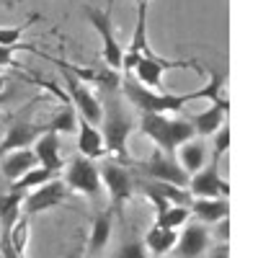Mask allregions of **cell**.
<instances>
[{
  "label": "cell",
  "mask_w": 258,
  "mask_h": 258,
  "mask_svg": "<svg viewBox=\"0 0 258 258\" xmlns=\"http://www.w3.org/2000/svg\"><path fill=\"white\" fill-rule=\"evenodd\" d=\"M83 16L88 18V24L93 26V31L101 36V57H103V64L121 73L124 47L119 44L116 29H114V3H106L103 8H93V6H85L83 3Z\"/></svg>",
  "instance_id": "cell-4"
},
{
  "label": "cell",
  "mask_w": 258,
  "mask_h": 258,
  "mask_svg": "<svg viewBox=\"0 0 258 258\" xmlns=\"http://www.w3.org/2000/svg\"><path fill=\"white\" fill-rule=\"evenodd\" d=\"M54 178V173L52 170H47V168H41V165H34L31 170H26L24 176H21L18 181H13V191H18V194H26V191H31V188H36V186H41V183H47V181H52Z\"/></svg>",
  "instance_id": "cell-25"
},
{
  "label": "cell",
  "mask_w": 258,
  "mask_h": 258,
  "mask_svg": "<svg viewBox=\"0 0 258 258\" xmlns=\"http://www.w3.org/2000/svg\"><path fill=\"white\" fill-rule=\"evenodd\" d=\"M188 220H191V212H188V207H181V204H170L165 212L155 214V225L165 227V230H178Z\"/></svg>",
  "instance_id": "cell-24"
},
{
  "label": "cell",
  "mask_w": 258,
  "mask_h": 258,
  "mask_svg": "<svg viewBox=\"0 0 258 258\" xmlns=\"http://www.w3.org/2000/svg\"><path fill=\"white\" fill-rule=\"evenodd\" d=\"M230 150V124H222L217 132L212 135V165H220L222 155H227Z\"/></svg>",
  "instance_id": "cell-27"
},
{
  "label": "cell",
  "mask_w": 258,
  "mask_h": 258,
  "mask_svg": "<svg viewBox=\"0 0 258 258\" xmlns=\"http://www.w3.org/2000/svg\"><path fill=\"white\" fill-rule=\"evenodd\" d=\"M209 227L202 225V222H186L183 225V232L178 235V240L173 245L176 255L178 258H202L209 248Z\"/></svg>",
  "instance_id": "cell-12"
},
{
  "label": "cell",
  "mask_w": 258,
  "mask_h": 258,
  "mask_svg": "<svg viewBox=\"0 0 258 258\" xmlns=\"http://www.w3.org/2000/svg\"><path fill=\"white\" fill-rule=\"evenodd\" d=\"M78 126V111L73 109V103H64L62 109L47 121V129L49 132H57V135H73Z\"/></svg>",
  "instance_id": "cell-23"
},
{
  "label": "cell",
  "mask_w": 258,
  "mask_h": 258,
  "mask_svg": "<svg viewBox=\"0 0 258 258\" xmlns=\"http://www.w3.org/2000/svg\"><path fill=\"white\" fill-rule=\"evenodd\" d=\"M186 191L191 194V199H217V197H230V183L217 173V165L207 163L202 170L188 176Z\"/></svg>",
  "instance_id": "cell-11"
},
{
  "label": "cell",
  "mask_w": 258,
  "mask_h": 258,
  "mask_svg": "<svg viewBox=\"0 0 258 258\" xmlns=\"http://www.w3.org/2000/svg\"><path fill=\"white\" fill-rule=\"evenodd\" d=\"M129 165H135V173H140L142 178H150V181H163V183H173V186H183L188 183V173L178 165L176 155H168L163 150H153L150 158L145 160H129Z\"/></svg>",
  "instance_id": "cell-8"
},
{
  "label": "cell",
  "mask_w": 258,
  "mask_h": 258,
  "mask_svg": "<svg viewBox=\"0 0 258 258\" xmlns=\"http://www.w3.org/2000/svg\"><path fill=\"white\" fill-rule=\"evenodd\" d=\"M176 240H178V232H176V230H165V227L153 225V227H150V232L145 235L142 243H145L147 253H153V255H165V253L173 250Z\"/></svg>",
  "instance_id": "cell-22"
},
{
  "label": "cell",
  "mask_w": 258,
  "mask_h": 258,
  "mask_svg": "<svg viewBox=\"0 0 258 258\" xmlns=\"http://www.w3.org/2000/svg\"><path fill=\"white\" fill-rule=\"evenodd\" d=\"M62 181L70 188V194H83V197H88V199H98L103 194L98 163L80 155V153L75 158H70V163L64 165V178Z\"/></svg>",
  "instance_id": "cell-7"
},
{
  "label": "cell",
  "mask_w": 258,
  "mask_h": 258,
  "mask_svg": "<svg viewBox=\"0 0 258 258\" xmlns=\"http://www.w3.org/2000/svg\"><path fill=\"white\" fill-rule=\"evenodd\" d=\"M230 111V101L227 103H212L209 109L197 111V114H188V124L194 126V135L197 137H212L217 129L225 124V116Z\"/></svg>",
  "instance_id": "cell-15"
},
{
  "label": "cell",
  "mask_w": 258,
  "mask_h": 258,
  "mask_svg": "<svg viewBox=\"0 0 258 258\" xmlns=\"http://www.w3.org/2000/svg\"><path fill=\"white\" fill-rule=\"evenodd\" d=\"M209 238H214V243H227L230 240V220H217L214 227L209 230Z\"/></svg>",
  "instance_id": "cell-31"
},
{
  "label": "cell",
  "mask_w": 258,
  "mask_h": 258,
  "mask_svg": "<svg viewBox=\"0 0 258 258\" xmlns=\"http://www.w3.org/2000/svg\"><path fill=\"white\" fill-rule=\"evenodd\" d=\"M98 101H101V137H103V147H106V155H111L121 163L129 165V135L137 129L135 114H132V106H129L121 96V91H96Z\"/></svg>",
  "instance_id": "cell-1"
},
{
  "label": "cell",
  "mask_w": 258,
  "mask_h": 258,
  "mask_svg": "<svg viewBox=\"0 0 258 258\" xmlns=\"http://www.w3.org/2000/svg\"><path fill=\"white\" fill-rule=\"evenodd\" d=\"M78 153L91 158V160H101L106 158V147H103V137H101V129L98 124L85 121L83 116H78Z\"/></svg>",
  "instance_id": "cell-16"
},
{
  "label": "cell",
  "mask_w": 258,
  "mask_h": 258,
  "mask_svg": "<svg viewBox=\"0 0 258 258\" xmlns=\"http://www.w3.org/2000/svg\"><path fill=\"white\" fill-rule=\"evenodd\" d=\"M168 70H194V73H204V68L197 62V59H168V57H160L158 52L147 49L140 62L135 64L132 70V78L145 85L150 91H165L163 88V75Z\"/></svg>",
  "instance_id": "cell-6"
},
{
  "label": "cell",
  "mask_w": 258,
  "mask_h": 258,
  "mask_svg": "<svg viewBox=\"0 0 258 258\" xmlns=\"http://www.w3.org/2000/svg\"><path fill=\"white\" fill-rule=\"evenodd\" d=\"M47 132V124H31L26 119H16L11 126H8V132L6 137L0 140V158L13 153V150H24V147H31L36 142L39 135H44Z\"/></svg>",
  "instance_id": "cell-13"
},
{
  "label": "cell",
  "mask_w": 258,
  "mask_h": 258,
  "mask_svg": "<svg viewBox=\"0 0 258 258\" xmlns=\"http://www.w3.org/2000/svg\"><path fill=\"white\" fill-rule=\"evenodd\" d=\"M34 155H36V163L41 168L52 170V173H59V170L64 168V160H62V153H59V135L57 132H47L39 135L36 142H34Z\"/></svg>",
  "instance_id": "cell-14"
},
{
  "label": "cell",
  "mask_w": 258,
  "mask_h": 258,
  "mask_svg": "<svg viewBox=\"0 0 258 258\" xmlns=\"http://www.w3.org/2000/svg\"><path fill=\"white\" fill-rule=\"evenodd\" d=\"M191 217L202 225H214L217 220L230 217V199L217 197V199H191L188 204Z\"/></svg>",
  "instance_id": "cell-17"
},
{
  "label": "cell",
  "mask_w": 258,
  "mask_h": 258,
  "mask_svg": "<svg viewBox=\"0 0 258 258\" xmlns=\"http://www.w3.org/2000/svg\"><path fill=\"white\" fill-rule=\"evenodd\" d=\"M70 202V188L64 186V181L59 178H52L47 183H41L31 191L24 194V202H21V214H26V217H31V214H41L47 209H54V207H62Z\"/></svg>",
  "instance_id": "cell-10"
},
{
  "label": "cell",
  "mask_w": 258,
  "mask_h": 258,
  "mask_svg": "<svg viewBox=\"0 0 258 258\" xmlns=\"http://www.w3.org/2000/svg\"><path fill=\"white\" fill-rule=\"evenodd\" d=\"M18 258H29V255H26V253H18Z\"/></svg>",
  "instance_id": "cell-35"
},
{
  "label": "cell",
  "mask_w": 258,
  "mask_h": 258,
  "mask_svg": "<svg viewBox=\"0 0 258 258\" xmlns=\"http://www.w3.org/2000/svg\"><path fill=\"white\" fill-rule=\"evenodd\" d=\"M57 64V70L64 80V93H68L70 103H73V109L78 111V116H83L85 121H91V124H98L101 121V101L96 96V91L91 88V85H85L80 83L68 68L62 64V59H52Z\"/></svg>",
  "instance_id": "cell-9"
},
{
  "label": "cell",
  "mask_w": 258,
  "mask_h": 258,
  "mask_svg": "<svg viewBox=\"0 0 258 258\" xmlns=\"http://www.w3.org/2000/svg\"><path fill=\"white\" fill-rule=\"evenodd\" d=\"M119 91L124 96V101L137 109L140 114H178L183 111L186 98L183 93H168V91H150L145 85H140L132 75H121V85Z\"/></svg>",
  "instance_id": "cell-3"
},
{
  "label": "cell",
  "mask_w": 258,
  "mask_h": 258,
  "mask_svg": "<svg viewBox=\"0 0 258 258\" xmlns=\"http://www.w3.org/2000/svg\"><path fill=\"white\" fill-rule=\"evenodd\" d=\"M8 240H11L16 253L26 250V243H29V217H26V214H21V217L16 220V225L8 230Z\"/></svg>",
  "instance_id": "cell-26"
},
{
  "label": "cell",
  "mask_w": 258,
  "mask_h": 258,
  "mask_svg": "<svg viewBox=\"0 0 258 258\" xmlns=\"http://www.w3.org/2000/svg\"><path fill=\"white\" fill-rule=\"evenodd\" d=\"M106 3H116V0H106Z\"/></svg>",
  "instance_id": "cell-36"
},
{
  "label": "cell",
  "mask_w": 258,
  "mask_h": 258,
  "mask_svg": "<svg viewBox=\"0 0 258 258\" xmlns=\"http://www.w3.org/2000/svg\"><path fill=\"white\" fill-rule=\"evenodd\" d=\"M16 52H36V54H41L34 44H21V41L13 44V47H3V44H0V70H3V68H18V62L13 57Z\"/></svg>",
  "instance_id": "cell-29"
},
{
  "label": "cell",
  "mask_w": 258,
  "mask_h": 258,
  "mask_svg": "<svg viewBox=\"0 0 258 258\" xmlns=\"http://www.w3.org/2000/svg\"><path fill=\"white\" fill-rule=\"evenodd\" d=\"M0 258H3V255H0Z\"/></svg>",
  "instance_id": "cell-37"
},
{
  "label": "cell",
  "mask_w": 258,
  "mask_h": 258,
  "mask_svg": "<svg viewBox=\"0 0 258 258\" xmlns=\"http://www.w3.org/2000/svg\"><path fill=\"white\" fill-rule=\"evenodd\" d=\"M209 80L202 85L199 91H191V93H183L186 103L188 101H209V103H227V96H225V85H227V73L225 70H217L212 68L207 70Z\"/></svg>",
  "instance_id": "cell-18"
},
{
  "label": "cell",
  "mask_w": 258,
  "mask_h": 258,
  "mask_svg": "<svg viewBox=\"0 0 258 258\" xmlns=\"http://www.w3.org/2000/svg\"><path fill=\"white\" fill-rule=\"evenodd\" d=\"M209 160V145L204 137H191L188 142H183L178 147V165L186 170V173H197L202 170Z\"/></svg>",
  "instance_id": "cell-20"
},
{
  "label": "cell",
  "mask_w": 258,
  "mask_h": 258,
  "mask_svg": "<svg viewBox=\"0 0 258 258\" xmlns=\"http://www.w3.org/2000/svg\"><path fill=\"white\" fill-rule=\"evenodd\" d=\"M207 258H230V245L227 243H214V248L207 253Z\"/></svg>",
  "instance_id": "cell-32"
},
{
  "label": "cell",
  "mask_w": 258,
  "mask_h": 258,
  "mask_svg": "<svg viewBox=\"0 0 258 258\" xmlns=\"http://www.w3.org/2000/svg\"><path fill=\"white\" fill-rule=\"evenodd\" d=\"M147 255L150 253H147V248H145L142 240H126L119 248V253H116V258H147Z\"/></svg>",
  "instance_id": "cell-30"
},
{
  "label": "cell",
  "mask_w": 258,
  "mask_h": 258,
  "mask_svg": "<svg viewBox=\"0 0 258 258\" xmlns=\"http://www.w3.org/2000/svg\"><path fill=\"white\" fill-rule=\"evenodd\" d=\"M137 129L153 142L158 150L168 155H176V150L188 142L194 135V126L183 116H168V114H140Z\"/></svg>",
  "instance_id": "cell-2"
},
{
  "label": "cell",
  "mask_w": 258,
  "mask_h": 258,
  "mask_svg": "<svg viewBox=\"0 0 258 258\" xmlns=\"http://www.w3.org/2000/svg\"><path fill=\"white\" fill-rule=\"evenodd\" d=\"M34 165H39V163H36V155H34L31 147L13 150V153L0 158V176H3L8 183H13V181H18L21 176H24L26 170H31Z\"/></svg>",
  "instance_id": "cell-19"
},
{
  "label": "cell",
  "mask_w": 258,
  "mask_h": 258,
  "mask_svg": "<svg viewBox=\"0 0 258 258\" xmlns=\"http://www.w3.org/2000/svg\"><path fill=\"white\" fill-rule=\"evenodd\" d=\"M36 21H41L39 13H34V16L26 21V24H21V26H0V44H3V47H13V44H18L21 36H24V31H26L29 26H34Z\"/></svg>",
  "instance_id": "cell-28"
},
{
  "label": "cell",
  "mask_w": 258,
  "mask_h": 258,
  "mask_svg": "<svg viewBox=\"0 0 258 258\" xmlns=\"http://www.w3.org/2000/svg\"><path fill=\"white\" fill-rule=\"evenodd\" d=\"M98 170H101V183L111 197L109 207L114 209V214L119 220H124V204L135 197L137 176L132 173V168H129L126 163H121L116 158H106L103 163H98Z\"/></svg>",
  "instance_id": "cell-5"
},
{
  "label": "cell",
  "mask_w": 258,
  "mask_h": 258,
  "mask_svg": "<svg viewBox=\"0 0 258 258\" xmlns=\"http://www.w3.org/2000/svg\"><path fill=\"white\" fill-rule=\"evenodd\" d=\"M6 85H8V80H6L3 75H0V96H3V93H6Z\"/></svg>",
  "instance_id": "cell-34"
},
{
  "label": "cell",
  "mask_w": 258,
  "mask_h": 258,
  "mask_svg": "<svg viewBox=\"0 0 258 258\" xmlns=\"http://www.w3.org/2000/svg\"><path fill=\"white\" fill-rule=\"evenodd\" d=\"M111 227H114V209L106 207L103 212H98L91 220V235L85 240V248L91 253H101L111 240Z\"/></svg>",
  "instance_id": "cell-21"
},
{
  "label": "cell",
  "mask_w": 258,
  "mask_h": 258,
  "mask_svg": "<svg viewBox=\"0 0 258 258\" xmlns=\"http://www.w3.org/2000/svg\"><path fill=\"white\" fill-rule=\"evenodd\" d=\"M83 250H85V243H78V245L68 253V258H83Z\"/></svg>",
  "instance_id": "cell-33"
}]
</instances>
